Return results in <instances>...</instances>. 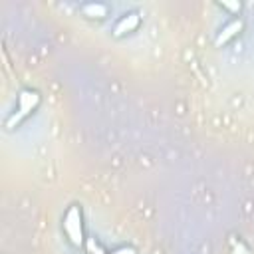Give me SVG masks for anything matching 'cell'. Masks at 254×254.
I'll return each mask as SVG.
<instances>
[{
  "label": "cell",
  "instance_id": "6da1fadb",
  "mask_svg": "<svg viewBox=\"0 0 254 254\" xmlns=\"http://www.w3.org/2000/svg\"><path fill=\"white\" fill-rule=\"evenodd\" d=\"M62 228L67 236V240L73 246H81L85 242V232H83V214H81V206L79 204H71L64 218H62Z\"/></svg>",
  "mask_w": 254,
  "mask_h": 254
},
{
  "label": "cell",
  "instance_id": "7a4b0ae2",
  "mask_svg": "<svg viewBox=\"0 0 254 254\" xmlns=\"http://www.w3.org/2000/svg\"><path fill=\"white\" fill-rule=\"evenodd\" d=\"M40 105V93L36 89H22L18 95V105L16 111L12 113V117L8 119V127H12L14 123L18 125L22 119H26L30 113H34Z\"/></svg>",
  "mask_w": 254,
  "mask_h": 254
},
{
  "label": "cell",
  "instance_id": "3957f363",
  "mask_svg": "<svg viewBox=\"0 0 254 254\" xmlns=\"http://www.w3.org/2000/svg\"><path fill=\"white\" fill-rule=\"evenodd\" d=\"M139 24H141L139 12H127V14H123V16L117 20V24H115V28H113V34H115L117 38H121V36H125V34L135 32V30L139 28Z\"/></svg>",
  "mask_w": 254,
  "mask_h": 254
},
{
  "label": "cell",
  "instance_id": "277c9868",
  "mask_svg": "<svg viewBox=\"0 0 254 254\" xmlns=\"http://www.w3.org/2000/svg\"><path fill=\"white\" fill-rule=\"evenodd\" d=\"M240 30H242V22H240V20H232V22H228V24L218 32V36H216V40H214L216 46L230 42L232 38H236V36L240 34Z\"/></svg>",
  "mask_w": 254,
  "mask_h": 254
},
{
  "label": "cell",
  "instance_id": "5b68a950",
  "mask_svg": "<svg viewBox=\"0 0 254 254\" xmlns=\"http://www.w3.org/2000/svg\"><path fill=\"white\" fill-rule=\"evenodd\" d=\"M81 12L85 18H91V20H101L107 16L109 8L105 4H83L81 6Z\"/></svg>",
  "mask_w": 254,
  "mask_h": 254
},
{
  "label": "cell",
  "instance_id": "8992f818",
  "mask_svg": "<svg viewBox=\"0 0 254 254\" xmlns=\"http://www.w3.org/2000/svg\"><path fill=\"white\" fill-rule=\"evenodd\" d=\"M85 244H87V252H89V254H107V252L103 250V246H101L95 238H89Z\"/></svg>",
  "mask_w": 254,
  "mask_h": 254
},
{
  "label": "cell",
  "instance_id": "52a82bcc",
  "mask_svg": "<svg viewBox=\"0 0 254 254\" xmlns=\"http://www.w3.org/2000/svg\"><path fill=\"white\" fill-rule=\"evenodd\" d=\"M111 254H137V252H135V248H131V246H121V248L113 250Z\"/></svg>",
  "mask_w": 254,
  "mask_h": 254
},
{
  "label": "cell",
  "instance_id": "ba28073f",
  "mask_svg": "<svg viewBox=\"0 0 254 254\" xmlns=\"http://www.w3.org/2000/svg\"><path fill=\"white\" fill-rule=\"evenodd\" d=\"M220 8L230 10V12H238L240 10V4H220Z\"/></svg>",
  "mask_w": 254,
  "mask_h": 254
}]
</instances>
